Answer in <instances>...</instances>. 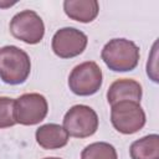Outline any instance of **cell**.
<instances>
[{"instance_id":"obj_17","label":"cell","mask_w":159,"mask_h":159,"mask_svg":"<svg viewBox=\"0 0 159 159\" xmlns=\"http://www.w3.org/2000/svg\"><path fill=\"white\" fill-rule=\"evenodd\" d=\"M43 159H61V158H56V157H51V158H43Z\"/></svg>"},{"instance_id":"obj_12","label":"cell","mask_w":159,"mask_h":159,"mask_svg":"<svg viewBox=\"0 0 159 159\" xmlns=\"http://www.w3.org/2000/svg\"><path fill=\"white\" fill-rule=\"evenodd\" d=\"M132 159H159V135L149 134L132 143L129 148Z\"/></svg>"},{"instance_id":"obj_14","label":"cell","mask_w":159,"mask_h":159,"mask_svg":"<svg viewBox=\"0 0 159 159\" xmlns=\"http://www.w3.org/2000/svg\"><path fill=\"white\" fill-rule=\"evenodd\" d=\"M15 101L10 97H0V129L16 124L14 116Z\"/></svg>"},{"instance_id":"obj_16","label":"cell","mask_w":159,"mask_h":159,"mask_svg":"<svg viewBox=\"0 0 159 159\" xmlns=\"http://www.w3.org/2000/svg\"><path fill=\"white\" fill-rule=\"evenodd\" d=\"M16 4V1H12V2H10V1H7V2H1L0 1V7H9V6H12V5H15Z\"/></svg>"},{"instance_id":"obj_4","label":"cell","mask_w":159,"mask_h":159,"mask_svg":"<svg viewBox=\"0 0 159 159\" xmlns=\"http://www.w3.org/2000/svg\"><path fill=\"white\" fill-rule=\"evenodd\" d=\"M102 78L101 67L93 61H86L73 67L68 76V87L77 96H92L99 91Z\"/></svg>"},{"instance_id":"obj_8","label":"cell","mask_w":159,"mask_h":159,"mask_svg":"<svg viewBox=\"0 0 159 159\" xmlns=\"http://www.w3.org/2000/svg\"><path fill=\"white\" fill-rule=\"evenodd\" d=\"M87 35L75 27H62L52 37V51L60 58H72L81 55L87 47Z\"/></svg>"},{"instance_id":"obj_6","label":"cell","mask_w":159,"mask_h":159,"mask_svg":"<svg viewBox=\"0 0 159 159\" xmlns=\"http://www.w3.org/2000/svg\"><path fill=\"white\" fill-rule=\"evenodd\" d=\"M11 35L29 45L41 42L45 35V25L40 15L32 10H24L15 14L9 25Z\"/></svg>"},{"instance_id":"obj_10","label":"cell","mask_w":159,"mask_h":159,"mask_svg":"<svg viewBox=\"0 0 159 159\" xmlns=\"http://www.w3.org/2000/svg\"><path fill=\"white\" fill-rule=\"evenodd\" d=\"M35 137L37 144L46 150L60 149L67 145L70 139V135L66 129L56 123H47L39 127L36 129Z\"/></svg>"},{"instance_id":"obj_3","label":"cell","mask_w":159,"mask_h":159,"mask_svg":"<svg viewBox=\"0 0 159 159\" xmlns=\"http://www.w3.org/2000/svg\"><path fill=\"white\" fill-rule=\"evenodd\" d=\"M111 107V122L117 132L122 134H134L145 125V112L139 102L122 101Z\"/></svg>"},{"instance_id":"obj_11","label":"cell","mask_w":159,"mask_h":159,"mask_svg":"<svg viewBox=\"0 0 159 159\" xmlns=\"http://www.w3.org/2000/svg\"><path fill=\"white\" fill-rule=\"evenodd\" d=\"M65 14L78 22H92L98 12L99 4L97 0H66L63 1Z\"/></svg>"},{"instance_id":"obj_2","label":"cell","mask_w":159,"mask_h":159,"mask_svg":"<svg viewBox=\"0 0 159 159\" xmlns=\"http://www.w3.org/2000/svg\"><path fill=\"white\" fill-rule=\"evenodd\" d=\"M31 72L29 55L17 46H4L0 48V80L7 84L24 83Z\"/></svg>"},{"instance_id":"obj_13","label":"cell","mask_w":159,"mask_h":159,"mask_svg":"<svg viewBox=\"0 0 159 159\" xmlns=\"http://www.w3.org/2000/svg\"><path fill=\"white\" fill-rule=\"evenodd\" d=\"M81 159H118L116 148L106 142H96L87 145L82 153Z\"/></svg>"},{"instance_id":"obj_7","label":"cell","mask_w":159,"mask_h":159,"mask_svg":"<svg viewBox=\"0 0 159 159\" xmlns=\"http://www.w3.org/2000/svg\"><path fill=\"white\" fill-rule=\"evenodd\" d=\"M48 112L46 98L40 93H25L15 99V120L22 125H35L45 119Z\"/></svg>"},{"instance_id":"obj_5","label":"cell","mask_w":159,"mask_h":159,"mask_svg":"<svg viewBox=\"0 0 159 159\" xmlns=\"http://www.w3.org/2000/svg\"><path fill=\"white\" fill-rule=\"evenodd\" d=\"M63 128L68 135L75 138H87L98 129V116L93 108L86 104L71 107L63 117Z\"/></svg>"},{"instance_id":"obj_1","label":"cell","mask_w":159,"mask_h":159,"mask_svg":"<svg viewBox=\"0 0 159 159\" xmlns=\"http://www.w3.org/2000/svg\"><path fill=\"white\" fill-rule=\"evenodd\" d=\"M139 47L127 39H112L102 48L101 57L114 72L133 71L139 62Z\"/></svg>"},{"instance_id":"obj_15","label":"cell","mask_w":159,"mask_h":159,"mask_svg":"<svg viewBox=\"0 0 159 159\" xmlns=\"http://www.w3.org/2000/svg\"><path fill=\"white\" fill-rule=\"evenodd\" d=\"M157 45L158 42L155 41L154 45H153V48H152V53L148 58V63H147V73L148 76L152 78V81L154 82H158V67H157Z\"/></svg>"},{"instance_id":"obj_9","label":"cell","mask_w":159,"mask_h":159,"mask_svg":"<svg viewBox=\"0 0 159 159\" xmlns=\"http://www.w3.org/2000/svg\"><path fill=\"white\" fill-rule=\"evenodd\" d=\"M142 94L143 89L139 82L132 78H119L109 86L107 91V101L111 106L122 101H134L140 103Z\"/></svg>"}]
</instances>
